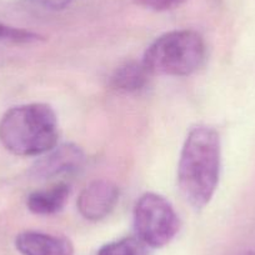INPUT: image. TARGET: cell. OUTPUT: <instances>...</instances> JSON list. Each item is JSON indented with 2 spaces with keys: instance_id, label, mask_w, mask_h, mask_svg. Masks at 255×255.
Wrapping results in <instances>:
<instances>
[{
  "instance_id": "5",
  "label": "cell",
  "mask_w": 255,
  "mask_h": 255,
  "mask_svg": "<svg viewBox=\"0 0 255 255\" xmlns=\"http://www.w3.org/2000/svg\"><path fill=\"white\" fill-rule=\"evenodd\" d=\"M85 163L82 149L72 143L55 146L33 164L30 175L35 179H54L79 171Z\"/></svg>"
},
{
  "instance_id": "13",
  "label": "cell",
  "mask_w": 255,
  "mask_h": 255,
  "mask_svg": "<svg viewBox=\"0 0 255 255\" xmlns=\"http://www.w3.org/2000/svg\"><path fill=\"white\" fill-rule=\"evenodd\" d=\"M29 1L49 10H63L72 3V0H29Z\"/></svg>"
},
{
  "instance_id": "11",
  "label": "cell",
  "mask_w": 255,
  "mask_h": 255,
  "mask_svg": "<svg viewBox=\"0 0 255 255\" xmlns=\"http://www.w3.org/2000/svg\"><path fill=\"white\" fill-rule=\"evenodd\" d=\"M39 40H43V36H40L39 34L5 25V24H0V41L14 44H30L36 43Z\"/></svg>"
},
{
  "instance_id": "4",
  "label": "cell",
  "mask_w": 255,
  "mask_h": 255,
  "mask_svg": "<svg viewBox=\"0 0 255 255\" xmlns=\"http://www.w3.org/2000/svg\"><path fill=\"white\" fill-rule=\"evenodd\" d=\"M179 227V217L169 200L155 193H145L139 198L134 208V228L146 247L169 244L178 234Z\"/></svg>"
},
{
  "instance_id": "9",
  "label": "cell",
  "mask_w": 255,
  "mask_h": 255,
  "mask_svg": "<svg viewBox=\"0 0 255 255\" xmlns=\"http://www.w3.org/2000/svg\"><path fill=\"white\" fill-rule=\"evenodd\" d=\"M151 77L143 61H128L123 64L112 75L114 89L123 93H136L144 89Z\"/></svg>"
},
{
  "instance_id": "10",
  "label": "cell",
  "mask_w": 255,
  "mask_h": 255,
  "mask_svg": "<svg viewBox=\"0 0 255 255\" xmlns=\"http://www.w3.org/2000/svg\"><path fill=\"white\" fill-rule=\"evenodd\" d=\"M98 255H149L146 245L139 238H123L103 245Z\"/></svg>"
},
{
  "instance_id": "8",
  "label": "cell",
  "mask_w": 255,
  "mask_h": 255,
  "mask_svg": "<svg viewBox=\"0 0 255 255\" xmlns=\"http://www.w3.org/2000/svg\"><path fill=\"white\" fill-rule=\"evenodd\" d=\"M70 195V186L58 183L50 188L31 193L26 200L28 209L36 215H54L60 212Z\"/></svg>"
},
{
  "instance_id": "14",
  "label": "cell",
  "mask_w": 255,
  "mask_h": 255,
  "mask_svg": "<svg viewBox=\"0 0 255 255\" xmlns=\"http://www.w3.org/2000/svg\"><path fill=\"white\" fill-rule=\"evenodd\" d=\"M244 255H255V252H248V253H245Z\"/></svg>"
},
{
  "instance_id": "12",
  "label": "cell",
  "mask_w": 255,
  "mask_h": 255,
  "mask_svg": "<svg viewBox=\"0 0 255 255\" xmlns=\"http://www.w3.org/2000/svg\"><path fill=\"white\" fill-rule=\"evenodd\" d=\"M186 0H136L139 5L154 11H166L173 10L183 5Z\"/></svg>"
},
{
  "instance_id": "3",
  "label": "cell",
  "mask_w": 255,
  "mask_h": 255,
  "mask_svg": "<svg viewBox=\"0 0 255 255\" xmlns=\"http://www.w3.org/2000/svg\"><path fill=\"white\" fill-rule=\"evenodd\" d=\"M207 55L204 39L194 30H173L159 36L148 49L143 64L151 75L185 77L197 72Z\"/></svg>"
},
{
  "instance_id": "1",
  "label": "cell",
  "mask_w": 255,
  "mask_h": 255,
  "mask_svg": "<svg viewBox=\"0 0 255 255\" xmlns=\"http://www.w3.org/2000/svg\"><path fill=\"white\" fill-rule=\"evenodd\" d=\"M222 166L220 136L215 129L198 125L189 131L178 164V184L186 202L203 209L214 197Z\"/></svg>"
},
{
  "instance_id": "2",
  "label": "cell",
  "mask_w": 255,
  "mask_h": 255,
  "mask_svg": "<svg viewBox=\"0 0 255 255\" xmlns=\"http://www.w3.org/2000/svg\"><path fill=\"white\" fill-rule=\"evenodd\" d=\"M58 119L48 104L33 103L9 109L0 120V141L19 156H39L55 148Z\"/></svg>"
},
{
  "instance_id": "6",
  "label": "cell",
  "mask_w": 255,
  "mask_h": 255,
  "mask_svg": "<svg viewBox=\"0 0 255 255\" xmlns=\"http://www.w3.org/2000/svg\"><path fill=\"white\" fill-rule=\"evenodd\" d=\"M119 189L108 180H95L84 188L78 198L80 215L90 222L107 218L117 207Z\"/></svg>"
},
{
  "instance_id": "7",
  "label": "cell",
  "mask_w": 255,
  "mask_h": 255,
  "mask_svg": "<svg viewBox=\"0 0 255 255\" xmlns=\"http://www.w3.org/2000/svg\"><path fill=\"white\" fill-rule=\"evenodd\" d=\"M15 247L21 255H74V245L67 238L31 230L15 238Z\"/></svg>"
}]
</instances>
